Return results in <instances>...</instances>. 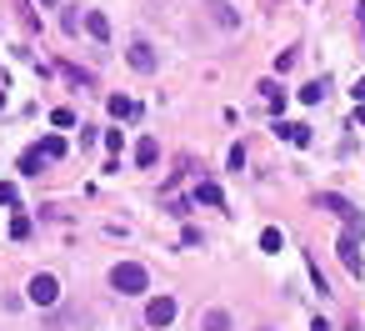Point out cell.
I'll return each instance as SVG.
<instances>
[{
	"label": "cell",
	"mask_w": 365,
	"mask_h": 331,
	"mask_svg": "<svg viewBox=\"0 0 365 331\" xmlns=\"http://www.w3.org/2000/svg\"><path fill=\"white\" fill-rule=\"evenodd\" d=\"M111 286H115L120 296H140L145 286H150V271H145L140 261H120L115 271H111Z\"/></svg>",
	"instance_id": "cell-1"
},
{
	"label": "cell",
	"mask_w": 365,
	"mask_h": 331,
	"mask_svg": "<svg viewBox=\"0 0 365 331\" xmlns=\"http://www.w3.org/2000/svg\"><path fill=\"white\" fill-rule=\"evenodd\" d=\"M315 206H326L330 216H340V221H346V231H355V236L365 231V216L355 211V206H350L346 196H335V191H320V201H315Z\"/></svg>",
	"instance_id": "cell-2"
},
{
	"label": "cell",
	"mask_w": 365,
	"mask_h": 331,
	"mask_svg": "<svg viewBox=\"0 0 365 331\" xmlns=\"http://www.w3.org/2000/svg\"><path fill=\"white\" fill-rule=\"evenodd\" d=\"M26 296H30L35 306H55V301H60V281L40 271V276H30V292H26Z\"/></svg>",
	"instance_id": "cell-3"
},
{
	"label": "cell",
	"mask_w": 365,
	"mask_h": 331,
	"mask_svg": "<svg viewBox=\"0 0 365 331\" xmlns=\"http://www.w3.org/2000/svg\"><path fill=\"white\" fill-rule=\"evenodd\" d=\"M340 261H346V271H350V276L365 271V261H360V236H355V231L340 236Z\"/></svg>",
	"instance_id": "cell-4"
},
{
	"label": "cell",
	"mask_w": 365,
	"mask_h": 331,
	"mask_svg": "<svg viewBox=\"0 0 365 331\" xmlns=\"http://www.w3.org/2000/svg\"><path fill=\"white\" fill-rule=\"evenodd\" d=\"M145 321H150V326H170V321H176V301H170V296H156V301L145 306Z\"/></svg>",
	"instance_id": "cell-5"
},
{
	"label": "cell",
	"mask_w": 365,
	"mask_h": 331,
	"mask_svg": "<svg viewBox=\"0 0 365 331\" xmlns=\"http://www.w3.org/2000/svg\"><path fill=\"white\" fill-rule=\"evenodd\" d=\"M275 136H286L290 146H310V126H300V120H275Z\"/></svg>",
	"instance_id": "cell-6"
},
{
	"label": "cell",
	"mask_w": 365,
	"mask_h": 331,
	"mask_svg": "<svg viewBox=\"0 0 365 331\" xmlns=\"http://www.w3.org/2000/svg\"><path fill=\"white\" fill-rule=\"evenodd\" d=\"M131 66H135V71H156V51H150L145 40H135V46H131Z\"/></svg>",
	"instance_id": "cell-7"
},
{
	"label": "cell",
	"mask_w": 365,
	"mask_h": 331,
	"mask_svg": "<svg viewBox=\"0 0 365 331\" xmlns=\"http://www.w3.org/2000/svg\"><path fill=\"white\" fill-rule=\"evenodd\" d=\"M35 151H40V156H46V161H60V156H66V136H60V131H55V136H46V141H40V146H35Z\"/></svg>",
	"instance_id": "cell-8"
},
{
	"label": "cell",
	"mask_w": 365,
	"mask_h": 331,
	"mask_svg": "<svg viewBox=\"0 0 365 331\" xmlns=\"http://www.w3.org/2000/svg\"><path fill=\"white\" fill-rule=\"evenodd\" d=\"M196 201H205V206H225V196H221L216 181H196Z\"/></svg>",
	"instance_id": "cell-9"
},
{
	"label": "cell",
	"mask_w": 365,
	"mask_h": 331,
	"mask_svg": "<svg viewBox=\"0 0 365 331\" xmlns=\"http://www.w3.org/2000/svg\"><path fill=\"white\" fill-rule=\"evenodd\" d=\"M85 30H91L95 40H111V20H105L100 10H91V15H85Z\"/></svg>",
	"instance_id": "cell-10"
},
{
	"label": "cell",
	"mask_w": 365,
	"mask_h": 331,
	"mask_svg": "<svg viewBox=\"0 0 365 331\" xmlns=\"http://www.w3.org/2000/svg\"><path fill=\"white\" fill-rule=\"evenodd\" d=\"M281 246H286V236L275 231V226H265V231H261V251H270V256H275Z\"/></svg>",
	"instance_id": "cell-11"
},
{
	"label": "cell",
	"mask_w": 365,
	"mask_h": 331,
	"mask_svg": "<svg viewBox=\"0 0 365 331\" xmlns=\"http://www.w3.org/2000/svg\"><path fill=\"white\" fill-rule=\"evenodd\" d=\"M156 156H160V146H156V141L145 136L140 146H135V161H140V166H156Z\"/></svg>",
	"instance_id": "cell-12"
},
{
	"label": "cell",
	"mask_w": 365,
	"mask_h": 331,
	"mask_svg": "<svg viewBox=\"0 0 365 331\" xmlns=\"http://www.w3.org/2000/svg\"><path fill=\"white\" fill-rule=\"evenodd\" d=\"M261 96L270 100V106H275V111H281V106H286V91H281V86H275V80H261Z\"/></svg>",
	"instance_id": "cell-13"
},
{
	"label": "cell",
	"mask_w": 365,
	"mask_h": 331,
	"mask_svg": "<svg viewBox=\"0 0 365 331\" xmlns=\"http://www.w3.org/2000/svg\"><path fill=\"white\" fill-rule=\"evenodd\" d=\"M40 161H46L40 151H26V156H20V176H40Z\"/></svg>",
	"instance_id": "cell-14"
},
{
	"label": "cell",
	"mask_w": 365,
	"mask_h": 331,
	"mask_svg": "<svg viewBox=\"0 0 365 331\" xmlns=\"http://www.w3.org/2000/svg\"><path fill=\"white\" fill-rule=\"evenodd\" d=\"M300 100H306V106H320V100H326V80H315V86H306V91H300Z\"/></svg>",
	"instance_id": "cell-15"
},
{
	"label": "cell",
	"mask_w": 365,
	"mask_h": 331,
	"mask_svg": "<svg viewBox=\"0 0 365 331\" xmlns=\"http://www.w3.org/2000/svg\"><path fill=\"white\" fill-rule=\"evenodd\" d=\"M205 331H230V312H205Z\"/></svg>",
	"instance_id": "cell-16"
},
{
	"label": "cell",
	"mask_w": 365,
	"mask_h": 331,
	"mask_svg": "<svg viewBox=\"0 0 365 331\" xmlns=\"http://www.w3.org/2000/svg\"><path fill=\"white\" fill-rule=\"evenodd\" d=\"M50 126H55V131H71V126H75V111H66V106L50 111Z\"/></svg>",
	"instance_id": "cell-17"
},
{
	"label": "cell",
	"mask_w": 365,
	"mask_h": 331,
	"mask_svg": "<svg viewBox=\"0 0 365 331\" xmlns=\"http://www.w3.org/2000/svg\"><path fill=\"white\" fill-rule=\"evenodd\" d=\"M10 236H15V241H26V236H30V216H26V211H15V221H10Z\"/></svg>",
	"instance_id": "cell-18"
},
{
	"label": "cell",
	"mask_w": 365,
	"mask_h": 331,
	"mask_svg": "<svg viewBox=\"0 0 365 331\" xmlns=\"http://www.w3.org/2000/svg\"><path fill=\"white\" fill-rule=\"evenodd\" d=\"M210 10H216V20H221V26H235V10L225 6V0H210Z\"/></svg>",
	"instance_id": "cell-19"
},
{
	"label": "cell",
	"mask_w": 365,
	"mask_h": 331,
	"mask_svg": "<svg viewBox=\"0 0 365 331\" xmlns=\"http://www.w3.org/2000/svg\"><path fill=\"white\" fill-rule=\"evenodd\" d=\"M111 116H135V100H125V96H111Z\"/></svg>",
	"instance_id": "cell-20"
},
{
	"label": "cell",
	"mask_w": 365,
	"mask_h": 331,
	"mask_svg": "<svg viewBox=\"0 0 365 331\" xmlns=\"http://www.w3.org/2000/svg\"><path fill=\"white\" fill-rule=\"evenodd\" d=\"M120 146H125V136H120V126H111V131H105V151L120 156Z\"/></svg>",
	"instance_id": "cell-21"
},
{
	"label": "cell",
	"mask_w": 365,
	"mask_h": 331,
	"mask_svg": "<svg viewBox=\"0 0 365 331\" xmlns=\"http://www.w3.org/2000/svg\"><path fill=\"white\" fill-rule=\"evenodd\" d=\"M15 201H20V191H15L10 181H0V206H15Z\"/></svg>",
	"instance_id": "cell-22"
},
{
	"label": "cell",
	"mask_w": 365,
	"mask_h": 331,
	"mask_svg": "<svg viewBox=\"0 0 365 331\" xmlns=\"http://www.w3.org/2000/svg\"><path fill=\"white\" fill-rule=\"evenodd\" d=\"M350 96H355V106H365V75H360L355 86H350Z\"/></svg>",
	"instance_id": "cell-23"
},
{
	"label": "cell",
	"mask_w": 365,
	"mask_h": 331,
	"mask_svg": "<svg viewBox=\"0 0 365 331\" xmlns=\"http://www.w3.org/2000/svg\"><path fill=\"white\" fill-rule=\"evenodd\" d=\"M350 126H360V131H365V106H360V111H355V120H350Z\"/></svg>",
	"instance_id": "cell-24"
},
{
	"label": "cell",
	"mask_w": 365,
	"mask_h": 331,
	"mask_svg": "<svg viewBox=\"0 0 365 331\" xmlns=\"http://www.w3.org/2000/svg\"><path fill=\"white\" fill-rule=\"evenodd\" d=\"M310 331H330V321H320V316H315V321H310Z\"/></svg>",
	"instance_id": "cell-25"
},
{
	"label": "cell",
	"mask_w": 365,
	"mask_h": 331,
	"mask_svg": "<svg viewBox=\"0 0 365 331\" xmlns=\"http://www.w3.org/2000/svg\"><path fill=\"white\" fill-rule=\"evenodd\" d=\"M355 15H360V26H365V0H360V6H355Z\"/></svg>",
	"instance_id": "cell-26"
},
{
	"label": "cell",
	"mask_w": 365,
	"mask_h": 331,
	"mask_svg": "<svg viewBox=\"0 0 365 331\" xmlns=\"http://www.w3.org/2000/svg\"><path fill=\"white\" fill-rule=\"evenodd\" d=\"M0 106H6V86H0Z\"/></svg>",
	"instance_id": "cell-27"
},
{
	"label": "cell",
	"mask_w": 365,
	"mask_h": 331,
	"mask_svg": "<svg viewBox=\"0 0 365 331\" xmlns=\"http://www.w3.org/2000/svg\"><path fill=\"white\" fill-rule=\"evenodd\" d=\"M261 331H270V326H261Z\"/></svg>",
	"instance_id": "cell-28"
}]
</instances>
